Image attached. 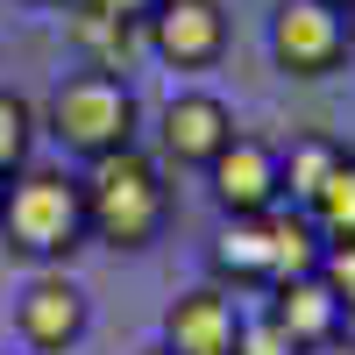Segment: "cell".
I'll use <instances>...</instances> for the list:
<instances>
[{
	"label": "cell",
	"mask_w": 355,
	"mask_h": 355,
	"mask_svg": "<svg viewBox=\"0 0 355 355\" xmlns=\"http://www.w3.org/2000/svg\"><path fill=\"white\" fill-rule=\"evenodd\" d=\"M85 327H93V306H85V291L64 277V270H43L21 284L15 299V334L28 355H71L85 341Z\"/></svg>",
	"instance_id": "8992f818"
},
{
	"label": "cell",
	"mask_w": 355,
	"mask_h": 355,
	"mask_svg": "<svg viewBox=\"0 0 355 355\" xmlns=\"http://www.w3.org/2000/svg\"><path fill=\"white\" fill-rule=\"evenodd\" d=\"M341 157H348V142H334V135H299V142H291V157H284V206H306V199L334 178Z\"/></svg>",
	"instance_id": "5bb4252c"
},
{
	"label": "cell",
	"mask_w": 355,
	"mask_h": 355,
	"mask_svg": "<svg viewBox=\"0 0 355 355\" xmlns=\"http://www.w3.org/2000/svg\"><path fill=\"white\" fill-rule=\"evenodd\" d=\"M57 135V150L78 157V164H100L114 150H135V128H142V107L128 93V78L121 71H64L50 85V100H43V121Z\"/></svg>",
	"instance_id": "3957f363"
},
{
	"label": "cell",
	"mask_w": 355,
	"mask_h": 355,
	"mask_svg": "<svg viewBox=\"0 0 355 355\" xmlns=\"http://www.w3.org/2000/svg\"><path fill=\"white\" fill-rule=\"evenodd\" d=\"M348 36H355V8H348Z\"/></svg>",
	"instance_id": "cb8c5ba5"
},
{
	"label": "cell",
	"mask_w": 355,
	"mask_h": 355,
	"mask_svg": "<svg viewBox=\"0 0 355 355\" xmlns=\"http://www.w3.org/2000/svg\"><path fill=\"white\" fill-rule=\"evenodd\" d=\"M0 185H8V178H0Z\"/></svg>",
	"instance_id": "d4e9b609"
},
{
	"label": "cell",
	"mask_w": 355,
	"mask_h": 355,
	"mask_svg": "<svg viewBox=\"0 0 355 355\" xmlns=\"http://www.w3.org/2000/svg\"><path fill=\"white\" fill-rule=\"evenodd\" d=\"M327 8H341V15H348V8H355V0H327Z\"/></svg>",
	"instance_id": "7402d4cb"
},
{
	"label": "cell",
	"mask_w": 355,
	"mask_h": 355,
	"mask_svg": "<svg viewBox=\"0 0 355 355\" xmlns=\"http://www.w3.org/2000/svg\"><path fill=\"white\" fill-rule=\"evenodd\" d=\"M341 341L355 348V306H341Z\"/></svg>",
	"instance_id": "ffe728a7"
},
{
	"label": "cell",
	"mask_w": 355,
	"mask_h": 355,
	"mask_svg": "<svg viewBox=\"0 0 355 355\" xmlns=\"http://www.w3.org/2000/svg\"><path fill=\"white\" fill-rule=\"evenodd\" d=\"M234 135H242V128H234V107L220 93H199V85H192V93H171L164 128H157L164 164H178V171H206Z\"/></svg>",
	"instance_id": "ba28073f"
},
{
	"label": "cell",
	"mask_w": 355,
	"mask_h": 355,
	"mask_svg": "<svg viewBox=\"0 0 355 355\" xmlns=\"http://www.w3.org/2000/svg\"><path fill=\"white\" fill-rule=\"evenodd\" d=\"M206 192H214V206L227 220L270 214V206H284V150H270L263 135H234L206 164Z\"/></svg>",
	"instance_id": "5b68a950"
},
{
	"label": "cell",
	"mask_w": 355,
	"mask_h": 355,
	"mask_svg": "<svg viewBox=\"0 0 355 355\" xmlns=\"http://www.w3.org/2000/svg\"><path fill=\"white\" fill-rule=\"evenodd\" d=\"M0 355H8V348H0Z\"/></svg>",
	"instance_id": "484cf974"
},
{
	"label": "cell",
	"mask_w": 355,
	"mask_h": 355,
	"mask_svg": "<svg viewBox=\"0 0 355 355\" xmlns=\"http://www.w3.org/2000/svg\"><path fill=\"white\" fill-rule=\"evenodd\" d=\"M348 15L327 0H277L270 8V64L284 78H334L348 64Z\"/></svg>",
	"instance_id": "277c9868"
},
{
	"label": "cell",
	"mask_w": 355,
	"mask_h": 355,
	"mask_svg": "<svg viewBox=\"0 0 355 355\" xmlns=\"http://www.w3.org/2000/svg\"><path fill=\"white\" fill-rule=\"evenodd\" d=\"M234 327H242V306H234L227 284H192L178 291L171 313H164V348L171 355H227L234 348Z\"/></svg>",
	"instance_id": "9c48e42d"
},
{
	"label": "cell",
	"mask_w": 355,
	"mask_h": 355,
	"mask_svg": "<svg viewBox=\"0 0 355 355\" xmlns=\"http://www.w3.org/2000/svg\"><path fill=\"white\" fill-rule=\"evenodd\" d=\"M28 150H36V107L0 85V178H15L28 164Z\"/></svg>",
	"instance_id": "2e32d148"
},
{
	"label": "cell",
	"mask_w": 355,
	"mask_h": 355,
	"mask_svg": "<svg viewBox=\"0 0 355 355\" xmlns=\"http://www.w3.org/2000/svg\"><path fill=\"white\" fill-rule=\"evenodd\" d=\"M0 242L28 263H64L78 256L93 234H85V192L78 171L64 164H21L8 185H0Z\"/></svg>",
	"instance_id": "7a4b0ae2"
},
{
	"label": "cell",
	"mask_w": 355,
	"mask_h": 355,
	"mask_svg": "<svg viewBox=\"0 0 355 355\" xmlns=\"http://www.w3.org/2000/svg\"><path fill=\"white\" fill-rule=\"evenodd\" d=\"M21 8H71V0H21Z\"/></svg>",
	"instance_id": "44dd1931"
},
{
	"label": "cell",
	"mask_w": 355,
	"mask_h": 355,
	"mask_svg": "<svg viewBox=\"0 0 355 355\" xmlns=\"http://www.w3.org/2000/svg\"><path fill=\"white\" fill-rule=\"evenodd\" d=\"M64 28H71V43H78L85 57H93V71H121L128 43L142 36V28L114 21V15H93V8H64Z\"/></svg>",
	"instance_id": "9a60e30c"
},
{
	"label": "cell",
	"mask_w": 355,
	"mask_h": 355,
	"mask_svg": "<svg viewBox=\"0 0 355 355\" xmlns=\"http://www.w3.org/2000/svg\"><path fill=\"white\" fill-rule=\"evenodd\" d=\"M206 270H214V284H227V291H270V220L263 214L227 220L214 234V249H206Z\"/></svg>",
	"instance_id": "8fae6325"
},
{
	"label": "cell",
	"mask_w": 355,
	"mask_h": 355,
	"mask_svg": "<svg viewBox=\"0 0 355 355\" xmlns=\"http://www.w3.org/2000/svg\"><path fill=\"white\" fill-rule=\"evenodd\" d=\"M270 284H291V277H313L327 242H320V227L299 214V206H270Z\"/></svg>",
	"instance_id": "7c38bea8"
},
{
	"label": "cell",
	"mask_w": 355,
	"mask_h": 355,
	"mask_svg": "<svg viewBox=\"0 0 355 355\" xmlns=\"http://www.w3.org/2000/svg\"><path fill=\"white\" fill-rule=\"evenodd\" d=\"M142 355H171V348H164V341H157V348H142Z\"/></svg>",
	"instance_id": "603a6c76"
},
{
	"label": "cell",
	"mask_w": 355,
	"mask_h": 355,
	"mask_svg": "<svg viewBox=\"0 0 355 355\" xmlns=\"http://www.w3.org/2000/svg\"><path fill=\"white\" fill-rule=\"evenodd\" d=\"M320 284H327L341 306H355V242H327V256H320Z\"/></svg>",
	"instance_id": "ac0fdd59"
},
{
	"label": "cell",
	"mask_w": 355,
	"mask_h": 355,
	"mask_svg": "<svg viewBox=\"0 0 355 355\" xmlns=\"http://www.w3.org/2000/svg\"><path fill=\"white\" fill-rule=\"evenodd\" d=\"M270 313L284 320V334L299 341L306 355H320V348L341 341V299L320 284V270L313 277H291V284H270Z\"/></svg>",
	"instance_id": "30bf717a"
},
{
	"label": "cell",
	"mask_w": 355,
	"mask_h": 355,
	"mask_svg": "<svg viewBox=\"0 0 355 355\" xmlns=\"http://www.w3.org/2000/svg\"><path fill=\"white\" fill-rule=\"evenodd\" d=\"M227 355H306L299 341L284 334V320L263 306V313H242V327H234V348Z\"/></svg>",
	"instance_id": "e0dca14e"
},
{
	"label": "cell",
	"mask_w": 355,
	"mask_h": 355,
	"mask_svg": "<svg viewBox=\"0 0 355 355\" xmlns=\"http://www.w3.org/2000/svg\"><path fill=\"white\" fill-rule=\"evenodd\" d=\"M71 8H93V15H114V21H128V28H142L164 0H71Z\"/></svg>",
	"instance_id": "d6986e66"
},
{
	"label": "cell",
	"mask_w": 355,
	"mask_h": 355,
	"mask_svg": "<svg viewBox=\"0 0 355 355\" xmlns=\"http://www.w3.org/2000/svg\"><path fill=\"white\" fill-rule=\"evenodd\" d=\"M142 43H150L171 71H206L227 57V8L220 0H164V8L142 21Z\"/></svg>",
	"instance_id": "52a82bcc"
},
{
	"label": "cell",
	"mask_w": 355,
	"mask_h": 355,
	"mask_svg": "<svg viewBox=\"0 0 355 355\" xmlns=\"http://www.w3.org/2000/svg\"><path fill=\"white\" fill-rule=\"evenodd\" d=\"M299 214L320 227V242H355V150L334 164V178L299 206Z\"/></svg>",
	"instance_id": "4fadbf2b"
},
{
	"label": "cell",
	"mask_w": 355,
	"mask_h": 355,
	"mask_svg": "<svg viewBox=\"0 0 355 355\" xmlns=\"http://www.w3.org/2000/svg\"><path fill=\"white\" fill-rule=\"evenodd\" d=\"M78 192H85V234H93V242L128 249V256L164 242V227H171V185H164L157 157L114 150V157L78 171Z\"/></svg>",
	"instance_id": "6da1fadb"
}]
</instances>
